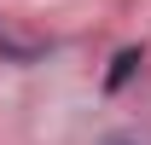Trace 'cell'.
Returning a JSON list of instances; mask_svg holds the SVG:
<instances>
[{
	"label": "cell",
	"mask_w": 151,
	"mask_h": 145,
	"mask_svg": "<svg viewBox=\"0 0 151 145\" xmlns=\"http://www.w3.org/2000/svg\"><path fill=\"white\" fill-rule=\"evenodd\" d=\"M134 70H139V52H134V47H128V52H116V64H111V75H105V87H122V81H128Z\"/></svg>",
	"instance_id": "6da1fadb"
},
{
	"label": "cell",
	"mask_w": 151,
	"mask_h": 145,
	"mask_svg": "<svg viewBox=\"0 0 151 145\" xmlns=\"http://www.w3.org/2000/svg\"><path fill=\"white\" fill-rule=\"evenodd\" d=\"M0 52H12V58H35V47H23V41H12L6 29H0Z\"/></svg>",
	"instance_id": "7a4b0ae2"
},
{
	"label": "cell",
	"mask_w": 151,
	"mask_h": 145,
	"mask_svg": "<svg viewBox=\"0 0 151 145\" xmlns=\"http://www.w3.org/2000/svg\"><path fill=\"white\" fill-rule=\"evenodd\" d=\"M99 145H145V139H134V134H105Z\"/></svg>",
	"instance_id": "3957f363"
}]
</instances>
